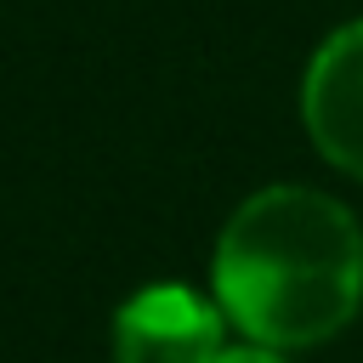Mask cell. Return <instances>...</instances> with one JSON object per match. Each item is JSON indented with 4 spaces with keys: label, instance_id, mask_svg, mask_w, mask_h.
I'll list each match as a JSON object with an SVG mask.
<instances>
[{
    "label": "cell",
    "instance_id": "1",
    "mask_svg": "<svg viewBox=\"0 0 363 363\" xmlns=\"http://www.w3.org/2000/svg\"><path fill=\"white\" fill-rule=\"evenodd\" d=\"M216 295L255 346H318L363 301V233L312 187H267L221 227Z\"/></svg>",
    "mask_w": 363,
    "mask_h": 363
},
{
    "label": "cell",
    "instance_id": "2",
    "mask_svg": "<svg viewBox=\"0 0 363 363\" xmlns=\"http://www.w3.org/2000/svg\"><path fill=\"white\" fill-rule=\"evenodd\" d=\"M221 312L187 284H147L113 312V363H216Z\"/></svg>",
    "mask_w": 363,
    "mask_h": 363
},
{
    "label": "cell",
    "instance_id": "3",
    "mask_svg": "<svg viewBox=\"0 0 363 363\" xmlns=\"http://www.w3.org/2000/svg\"><path fill=\"white\" fill-rule=\"evenodd\" d=\"M301 113L318 153L363 182V17L318 45L301 85Z\"/></svg>",
    "mask_w": 363,
    "mask_h": 363
},
{
    "label": "cell",
    "instance_id": "4",
    "mask_svg": "<svg viewBox=\"0 0 363 363\" xmlns=\"http://www.w3.org/2000/svg\"><path fill=\"white\" fill-rule=\"evenodd\" d=\"M216 363H278V352L272 346H227Z\"/></svg>",
    "mask_w": 363,
    "mask_h": 363
}]
</instances>
